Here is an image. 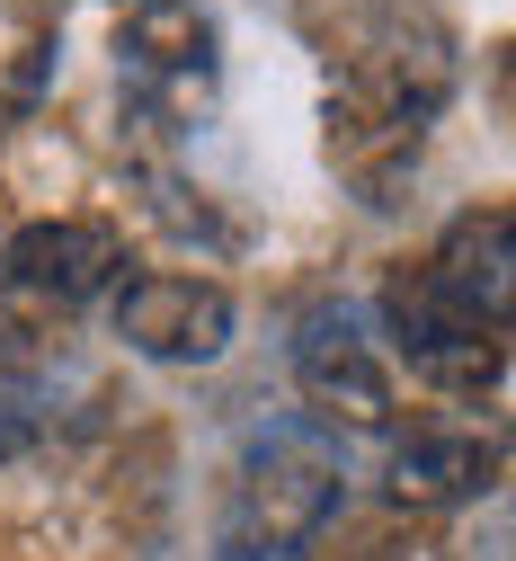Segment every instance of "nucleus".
<instances>
[{
  "mask_svg": "<svg viewBox=\"0 0 516 561\" xmlns=\"http://www.w3.org/2000/svg\"><path fill=\"white\" fill-rule=\"evenodd\" d=\"M339 500H347V463L321 419H303V410L250 419L232 446V472H223L214 543H223V561H294L321 543Z\"/></svg>",
  "mask_w": 516,
  "mask_h": 561,
  "instance_id": "obj_2",
  "label": "nucleus"
},
{
  "mask_svg": "<svg viewBox=\"0 0 516 561\" xmlns=\"http://www.w3.org/2000/svg\"><path fill=\"white\" fill-rule=\"evenodd\" d=\"M116 81L152 125H196L223 90V27L205 0H125L116 27Z\"/></svg>",
  "mask_w": 516,
  "mask_h": 561,
  "instance_id": "obj_3",
  "label": "nucleus"
},
{
  "mask_svg": "<svg viewBox=\"0 0 516 561\" xmlns=\"http://www.w3.org/2000/svg\"><path fill=\"white\" fill-rule=\"evenodd\" d=\"M455 99V27L427 0H383L330 62V152L356 187H383L418 161L427 125Z\"/></svg>",
  "mask_w": 516,
  "mask_h": 561,
  "instance_id": "obj_1",
  "label": "nucleus"
},
{
  "mask_svg": "<svg viewBox=\"0 0 516 561\" xmlns=\"http://www.w3.org/2000/svg\"><path fill=\"white\" fill-rule=\"evenodd\" d=\"M107 330L142 366H214L232 347L241 312H232V286H214V276L142 267V276H125V286L107 295Z\"/></svg>",
  "mask_w": 516,
  "mask_h": 561,
  "instance_id": "obj_6",
  "label": "nucleus"
},
{
  "mask_svg": "<svg viewBox=\"0 0 516 561\" xmlns=\"http://www.w3.org/2000/svg\"><path fill=\"white\" fill-rule=\"evenodd\" d=\"M418 267H427L436 295H455L463 312H481V321L507 330V304H516V224H507V205H472V215H455L446 241H436Z\"/></svg>",
  "mask_w": 516,
  "mask_h": 561,
  "instance_id": "obj_8",
  "label": "nucleus"
},
{
  "mask_svg": "<svg viewBox=\"0 0 516 561\" xmlns=\"http://www.w3.org/2000/svg\"><path fill=\"white\" fill-rule=\"evenodd\" d=\"M383 347H401L410 375L446 401H498L507 392V330L463 312L427 286V267H401L383 286Z\"/></svg>",
  "mask_w": 516,
  "mask_h": 561,
  "instance_id": "obj_5",
  "label": "nucleus"
},
{
  "mask_svg": "<svg viewBox=\"0 0 516 561\" xmlns=\"http://www.w3.org/2000/svg\"><path fill=\"white\" fill-rule=\"evenodd\" d=\"M0 276L45 312H90V304H107L125 286V241H116V224L54 215V224H27L0 250Z\"/></svg>",
  "mask_w": 516,
  "mask_h": 561,
  "instance_id": "obj_7",
  "label": "nucleus"
},
{
  "mask_svg": "<svg viewBox=\"0 0 516 561\" xmlns=\"http://www.w3.org/2000/svg\"><path fill=\"white\" fill-rule=\"evenodd\" d=\"M383 490L401 508H472L498 490V446L472 428H410L383 455Z\"/></svg>",
  "mask_w": 516,
  "mask_h": 561,
  "instance_id": "obj_9",
  "label": "nucleus"
},
{
  "mask_svg": "<svg viewBox=\"0 0 516 561\" xmlns=\"http://www.w3.org/2000/svg\"><path fill=\"white\" fill-rule=\"evenodd\" d=\"M62 401H71L62 357L36 347V339H19V330H0V463L36 455L62 428Z\"/></svg>",
  "mask_w": 516,
  "mask_h": 561,
  "instance_id": "obj_10",
  "label": "nucleus"
},
{
  "mask_svg": "<svg viewBox=\"0 0 516 561\" xmlns=\"http://www.w3.org/2000/svg\"><path fill=\"white\" fill-rule=\"evenodd\" d=\"M294 392L312 401L303 419H321L330 437L339 428H392L401 383H392V347H383L375 312L330 295V304H312L294 321Z\"/></svg>",
  "mask_w": 516,
  "mask_h": 561,
  "instance_id": "obj_4",
  "label": "nucleus"
}]
</instances>
